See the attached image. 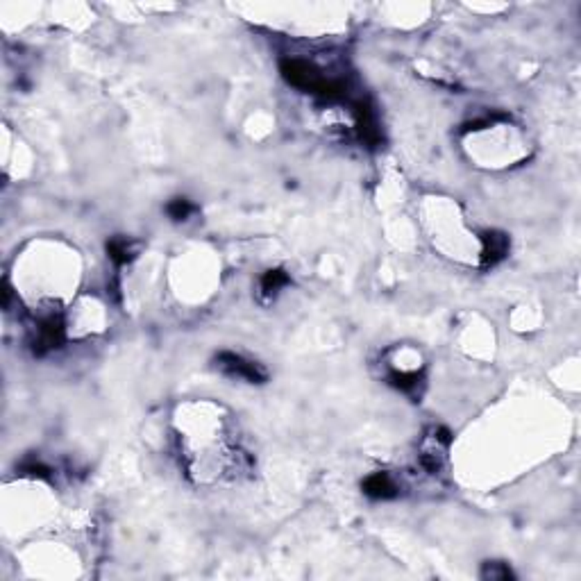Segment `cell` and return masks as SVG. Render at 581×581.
<instances>
[{
    "label": "cell",
    "instance_id": "1",
    "mask_svg": "<svg viewBox=\"0 0 581 581\" xmlns=\"http://www.w3.org/2000/svg\"><path fill=\"white\" fill-rule=\"evenodd\" d=\"M280 73L290 87L304 89V91L320 95L325 100H341L348 95V84L343 80H327L318 73L316 66H311L304 59H282Z\"/></svg>",
    "mask_w": 581,
    "mask_h": 581
},
{
    "label": "cell",
    "instance_id": "2",
    "mask_svg": "<svg viewBox=\"0 0 581 581\" xmlns=\"http://www.w3.org/2000/svg\"><path fill=\"white\" fill-rule=\"evenodd\" d=\"M216 366H218L225 375L245 379L248 384H264L268 379V370L257 361L245 359L241 354L234 352H220L216 356Z\"/></svg>",
    "mask_w": 581,
    "mask_h": 581
},
{
    "label": "cell",
    "instance_id": "3",
    "mask_svg": "<svg viewBox=\"0 0 581 581\" xmlns=\"http://www.w3.org/2000/svg\"><path fill=\"white\" fill-rule=\"evenodd\" d=\"M66 337V325L62 316H48L39 323V330H36V339L32 341V350L36 356L48 354L50 350H57L64 343Z\"/></svg>",
    "mask_w": 581,
    "mask_h": 581
},
{
    "label": "cell",
    "instance_id": "4",
    "mask_svg": "<svg viewBox=\"0 0 581 581\" xmlns=\"http://www.w3.org/2000/svg\"><path fill=\"white\" fill-rule=\"evenodd\" d=\"M352 107H354V118H356V132H359L361 141L370 148H377L382 144V130H379L375 109H372L368 100H356Z\"/></svg>",
    "mask_w": 581,
    "mask_h": 581
},
{
    "label": "cell",
    "instance_id": "5",
    "mask_svg": "<svg viewBox=\"0 0 581 581\" xmlns=\"http://www.w3.org/2000/svg\"><path fill=\"white\" fill-rule=\"evenodd\" d=\"M509 255V236L502 232H483L481 234V268H493Z\"/></svg>",
    "mask_w": 581,
    "mask_h": 581
},
{
    "label": "cell",
    "instance_id": "6",
    "mask_svg": "<svg viewBox=\"0 0 581 581\" xmlns=\"http://www.w3.org/2000/svg\"><path fill=\"white\" fill-rule=\"evenodd\" d=\"M363 493L372 500H393L398 497V486L386 472H372L363 479Z\"/></svg>",
    "mask_w": 581,
    "mask_h": 581
},
{
    "label": "cell",
    "instance_id": "7",
    "mask_svg": "<svg viewBox=\"0 0 581 581\" xmlns=\"http://www.w3.org/2000/svg\"><path fill=\"white\" fill-rule=\"evenodd\" d=\"M389 384L396 386V389L402 391V393H409V396H413V393L420 389L422 377L418 375V372H402V370L398 372V370H393L391 375H389Z\"/></svg>",
    "mask_w": 581,
    "mask_h": 581
},
{
    "label": "cell",
    "instance_id": "8",
    "mask_svg": "<svg viewBox=\"0 0 581 581\" xmlns=\"http://www.w3.org/2000/svg\"><path fill=\"white\" fill-rule=\"evenodd\" d=\"M107 255L116 266H125L134 257L128 238H111V241H107Z\"/></svg>",
    "mask_w": 581,
    "mask_h": 581
},
{
    "label": "cell",
    "instance_id": "9",
    "mask_svg": "<svg viewBox=\"0 0 581 581\" xmlns=\"http://www.w3.org/2000/svg\"><path fill=\"white\" fill-rule=\"evenodd\" d=\"M288 282H290L288 275L282 271V268H275V271L264 273V277H262V290H264V295H275L280 288H284Z\"/></svg>",
    "mask_w": 581,
    "mask_h": 581
},
{
    "label": "cell",
    "instance_id": "10",
    "mask_svg": "<svg viewBox=\"0 0 581 581\" xmlns=\"http://www.w3.org/2000/svg\"><path fill=\"white\" fill-rule=\"evenodd\" d=\"M166 212H168V216L173 220H186L193 214V205L186 198H175V200H170V203H168Z\"/></svg>",
    "mask_w": 581,
    "mask_h": 581
},
{
    "label": "cell",
    "instance_id": "11",
    "mask_svg": "<svg viewBox=\"0 0 581 581\" xmlns=\"http://www.w3.org/2000/svg\"><path fill=\"white\" fill-rule=\"evenodd\" d=\"M481 577L483 579H511L513 572L506 568L504 563H486L481 570Z\"/></svg>",
    "mask_w": 581,
    "mask_h": 581
},
{
    "label": "cell",
    "instance_id": "12",
    "mask_svg": "<svg viewBox=\"0 0 581 581\" xmlns=\"http://www.w3.org/2000/svg\"><path fill=\"white\" fill-rule=\"evenodd\" d=\"M21 472L30 475V477H39V479H48L50 477V468L46 464H41V461H25L23 466H21Z\"/></svg>",
    "mask_w": 581,
    "mask_h": 581
},
{
    "label": "cell",
    "instance_id": "13",
    "mask_svg": "<svg viewBox=\"0 0 581 581\" xmlns=\"http://www.w3.org/2000/svg\"><path fill=\"white\" fill-rule=\"evenodd\" d=\"M420 464H422V468L427 472H431V475H436L438 470H441V459H436V454H431V452H424L422 457H420Z\"/></svg>",
    "mask_w": 581,
    "mask_h": 581
}]
</instances>
